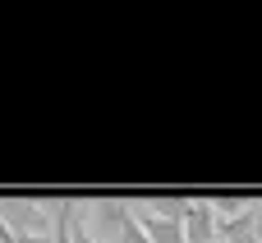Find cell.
<instances>
[{
  "label": "cell",
  "mask_w": 262,
  "mask_h": 243,
  "mask_svg": "<svg viewBox=\"0 0 262 243\" xmlns=\"http://www.w3.org/2000/svg\"><path fill=\"white\" fill-rule=\"evenodd\" d=\"M51 211L55 207H41V202H0V221L9 225V234H37V239H46V230H51Z\"/></svg>",
  "instance_id": "1"
},
{
  "label": "cell",
  "mask_w": 262,
  "mask_h": 243,
  "mask_svg": "<svg viewBox=\"0 0 262 243\" xmlns=\"http://www.w3.org/2000/svg\"><path fill=\"white\" fill-rule=\"evenodd\" d=\"M180 230H184V243H216V216H212L207 198H189Z\"/></svg>",
  "instance_id": "2"
},
{
  "label": "cell",
  "mask_w": 262,
  "mask_h": 243,
  "mask_svg": "<svg viewBox=\"0 0 262 243\" xmlns=\"http://www.w3.org/2000/svg\"><path fill=\"white\" fill-rule=\"evenodd\" d=\"M216 243H258V207L249 202V211L216 221Z\"/></svg>",
  "instance_id": "3"
},
{
  "label": "cell",
  "mask_w": 262,
  "mask_h": 243,
  "mask_svg": "<svg viewBox=\"0 0 262 243\" xmlns=\"http://www.w3.org/2000/svg\"><path fill=\"white\" fill-rule=\"evenodd\" d=\"M115 243H147V234H143V230H138V221L129 216V225H124V230L115 234Z\"/></svg>",
  "instance_id": "4"
},
{
  "label": "cell",
  "mask_w": 262,
  "mask_h": 243,
  "mask_svg": "<svg viewBox=\"0 0 262 243\" xmlns=\"http://www.w3.org/2000/svg\"><path fill=\"white\" fill-rule=\"evenodd\" d=\"M258 243H262V216H258Z\"/></svg>",
  "instance_id": "5"
},
{
  "label": "cell",
  "mask_w": 262,
  "mask_h": 243,
  "mask_svg": "<svg viewBox=\"0 0 262 243\" xmlns=\"http://www.w3.org/2000/svg\"><path fill=\"white\" fill-rule=\"evenodd\" d=\"M258 216H262V207H258Z\"/></svg>",
  "instance_id": "6"
}]
</instances>
